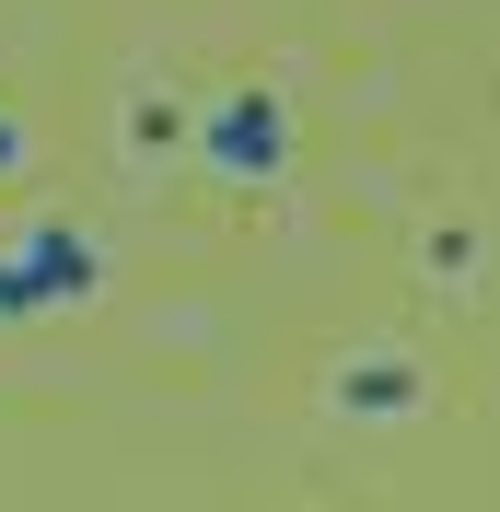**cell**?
I'll list each match as a JSON object with an SVG mask.
<instances>
[{"instance_id": "obj_1", "label": "cell", "mask_w": 500, "mask_h": 512, "mask_svg": "<svg viewBox=\"0 0 500 512\" xmlns=\"http://www.w3.org/2000/svg\"><path fill=\"white\" fill-rule=\"evenodd\" d=\"M105 280H117V256H105V233H82V222L0 233V326L82 315V303H105Z\"/></svg>"}, {"instance_id": "obj_2", "label": "cell", "mask_w": 500, "mask_h": 512, "mask_svg": "<svg viewBox=\"0 0 500 512\" xmlns=\"http://www.w3.org/2000/svg\"><path fill=\"white\" fill-rule=\"evenodd\" d=\"M291 152H303V128H291V94H268V82H233L221 105H198V175H210L221 198L280 187Z\"/></svg>"}, {"instance_id": "obj_3", "label": "cell", "mask_w": 500, "mask_h": 512, "mask_svg": "<svg viewBox=\"0 0 500 512\" xmlns=\"http://www.w3.org/2000/svg\"><path fill=\"white\" fill-rule=\"evenodd\" d=\"M326 408L361 419V431H396V419H431V361L396 350V338H361V350L326 361Z\"/></svg>"}, {"instance_id": "obj_4", "label": "cell", "mask_w": 500, "mask_h": 512, "mask_svg": "<svg viewBox=\"0 0 500 512\" xmlns=\"http://www.w3.org/2000/svg\"><path fill=\"white\" fill-rule=\"evenodd\" d=\"M117 152H128V175L198 163V105H187V94H163V82H128V94H117Z\"/></svg>"}, {"instance_id": "obj_5", "label": "cell", "mask_w": 500, "mask_h": 512, "mask_svg": "<svg viewBox=\"0 0 500 512\" xmlns=\"http://www.w3.org/2000/svg\"><path fill=\"white\" fill-rule=\"evenodd\" d=\"M477 268H489V233H477V222H431V233H419V280L477 291Z\"/></svg>"}, {"instance_id": "obj_6", "label": "cell", "mask_w": 500, "mask_h": 512, "mask_svg": "<svg viewBox=\"0 0 500 512\" xmlns=\"http://www.w3.org/2000/svg\"><path fill=\"white\" fill-rule=\"evenodd\" d=\"M24 163H35V128L12 117V105H0V187H12V175H24Z\"/></svg>"}]
</instances>
